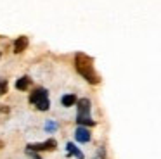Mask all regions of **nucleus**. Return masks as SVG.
I'll use <instances>...</instances> for the list:
<instances>
[{
  "label": "nucleus",
  "mask_w": 161,
  "mask_h": 159,
  "mask_svg": "<svg viewBox=\"0 0 161 159\" xmlns=\"http://www.w3.org/2000/svg\"><path fill=\"white\" fill-rule=\"evenodd\" d=\"M75 68H76L78 74L83 80H87L90 85H97V83L101 81L99 74L94 69V61H92V57H88V55L78 52V54L75 55Z\"/></svg>",
  "instance_id": "1"
},
{
  "label": "nucleus",
  "mask_w": 161,
  "mask_h": 159,
  "mask_svg": "<svg viewBox=\"0 0 161 159\" xmlns=\"http://www.w3.org/2000/svg\"><path fill=\"white\" fill-rule=\"evenodd\" d=\"M78 112H76V123L78 126H94L95 121L94 118L90 116V100L88 99H80L78 100Z\"/></svg>",
  "instance_id": "2"
},
{
  "label": "nucleus",
  "mask_w": 161,
  "mask_h": 159,
  "mask_svg": "<svg viewBox=\"0 0 161 159\" xmlns=\"http://www.w3.org/2000/svg\"><path fill=\"white\" fill-rule=\"evenodd\" d=\"M30 104L36 107L38 111H49L50 107V100H49V92L45 88H35L30 93Z\"/></svg>",
  "instance_id": "3"
},
{
  "label": "nucleus",
  "mask_w": 161,
  "mask_h": 159,
  "mask_svg": "<svg viewBox=\"0 0 161 159\" xmlns=\"http://www.w3.org/2000/svg\"><path fill=\"white\" fill-rule=\"evenodd\" d=\"M57 147V142L54 138H47L45 142H40V144H30L26 147L28 152H45V151H54Z\"/></svg>",
  "instance_id": "4"
},
{
  "label": "nucleus",
  "mask_w": 161,
  "mask_h": 159,
  "mask_svg": "<svg viewBox=\"0 0 161 159\" xmlns=\"http://www.w3.org/2000/svg\"><path fill=\"white\" fill-rule=\"evenodd\" d=\"M75 138H76V142H80V144H87V142H90V131H88L87 126H78L76 131H75Z\"/></svg>",
  "instance_id": "5"
},
{
  "label": "nucleus",
  "mask_w": 161,
  "mask_h": 159,
  "mask_svg": "<svg viewBox=\"0 0 161 159\" xmlns=\"http://www.w3.org/2000/svg\"><path fill=\"white\" fill-rule=\"evenodd\" d=\"M26 47H28V38L26 36L16 38V41H14V54H21Z\"/></svg>",
  "instance_id": "6"
},
{
  "label": "nucleus",
  "mask_w": 161,
  "mask_h": 159,
  "mask_svg": "<svg viewBox=\"0 0 161 159\" xmlns=\"http://www.w3.org/2000/svg\"><path fill=\"white\" fill-rule=\"evenodd\" d=\"M66 152H68V156H75L76 159H83L85 157L83 152L78 151V147L75 144H71V142H68V144H66Z\"/></svg>",
  "instance_id": "7"
},
{
  "label": "nucleus",
  "mask_w": 161,
  "mask_h": 159,
  "mask_svg": "<svg viewBox=\"0 0 161 159\" xmlns=\"http://www.w3.org/2000/svg\"><path fill=\"white\" fill-rule=\"evenodd\" d=\"M30 85H31V78H30V76H21V78L16 81V88L21 90V92H26V90L30 88Z\"/></svg>",
  "instance_id": "8"
},
{
  "label": "nucleus",
  "mask_w": 161,
  "mask_h": 159,
  "mask_svg": "<svg viewBox=\"0 0 161 159\" xmlns=\"http://www.w3.org/2000/svg\"><path fill=\"white\" fill-rule=\"evenodd\" d=\"M78 100H76V95L75 93H66V95L61 97V104H63V107H71L75 106Z\"/></svg>",
  "instance_id": "9"
},
{
  "label": "nucleus",
  "mask_w": 161,
  "mask_h": 159,
  "mask_svg": "<svg viewBox=\"0 0 161 159\" xmlns=\"http://www.w3.org/2000/svg\"><path fill=\"white\" fill-rule=\"evenodd\" d=\"M4 93H7V81L0 78V95H4Z\"/></svg>",
  "instance_id": "10"
},
{
  "label": "nucleus",
  "mask_w": 161,
  "mask_h": 159,
  "mask_svg": "<svg viewBox=\"0 0 161 159\" xmlns=\"http://www.w3.org/2000/svg\"><path fill=\"white\" fill-rule=\"evenodd\" d=\"M30 156H31L33 159H42V157H40V156H38V154H36V152H30Z\"/></svg>",
  "instance_id": "11"
}]
</instances>
